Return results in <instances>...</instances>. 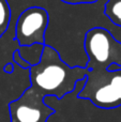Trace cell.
Returning <instances> with one entry per match:
<instances>
[{
	"label": "cell",
	"mask_w": 121,
	"mask_h": 122,
	"mask_svg": "<svg viewBox=\"0 0 121 122\" xmlns=\"http://www.w3.org/2000/svg\"><path fill=\"white\" fill-rule=\"evenodd\" d=\"M30 87L43 97H55L61 100L76 89V84L87 75V67L68 64L56 48L44 45L38 64L29 69Z\"/></svg>",
	"instance_id": "6da1fadb"
},
{
	"label": "cell",
	"mask_w": 121,
	"mask_h": 122,
	"mask_svg": "<svg viewBox=\"0 0 121 122\" xmlns=\"http://www.w3.org/2000/svg\"><path fill=\"white\" fill-rule=\"evenodd\" d=\"M44 45L45 44H33L30 46H19L17 49L19 51L20 57L30 66H32V65H35L40 62Z\"/></svg>",
	"instance_id": "8992f818"
},
{
	"label": "cell",
	"mask_w": 121,
	"mask_h": 122,
	"mask_svg": "<svg viewBox=\"0 0 121 122\" xmlns=\"http://www.w3.org/2000/svg\"><path fill=\"white\" fill-rule=\"evenodd\" d=\"M10 122H47L55 109L44 102V97L28 87L18 99L9 104Z\"/></svg>",
	"instance_id": "5b68a950"
},
{
	"label": "cell",
	"mask_w": 121,
	"mask_h": 122,
	"mask_svg": "<svg viewBox=\"0 0 121 122\" xmlns=\"http://www.w3.org/2000/svg\"><path fill=\"white\" fill-rule=\"evenodd\" d=\"M60 1L70 5H77V4H93L96 3L99 0H60Z\"/></svg>",
	"instance_id": "30bf717a"
},
{
	"label": "cell",
	"mask_w": 121,
	"mask_h": 122,
	"mask_svg": "<svg viewBox=\"0 0 121 122\" xmlns=\"http://www.w3.org/2000/svg\"><path fill=\"white\" fill-rule=\"evenodd\" d=\"M49 14L42 6H30L19 13L14 25V40L19 46L45 44Z\"/></svg>",
	"instance_id": "277c9868"
},
{
	"label": "cell",
	"mask_w": 121,
	"mask_h": 122,
	"mask_svg": "<svg viewBox=\"0 0 121 122\" xmlns=\"http://www.w3.org/2000/svg\"><path fill=\"white\" fill-rule=\"evenodd\" d=\"M12 59H13V63H15L17 66L21 67V69L28 70L30 67V65L28 64V63L20 57L18 49H15V51H14V53H13V56H12Z\"/></svg>",
	"instance_id": "9c48e42d"
},
{
	"label": "cell",
	"mask_w": 121,
	"mask_h": 122,
	"mask_svg": "<svg viewBox=\"0 0 121 122\" xmlns=\"http://www.w3.org/2000/svg\"><path fill=\"white\" fill-rule=\"evenodd\" d=\"M11 19H12V12L11 5L8 0H0V38L4 36L9 30Z\"/></svg>",
	"instance_id": "ba28073f"
},
{
	"label": "cell",
	"mask_w": 121,
	"mask_h": 122,
	"mask_svg": "<svg viewBox=\"0 0 121 122\" xmlns=\"http://www.w3.org/2000/svg\"><path fill=\"white\" fill-rule=\"evenodd\" d=\"M77 97L88 100L103 109H114L121 106V70L109 71L88 70L85 84Z\"/></svg>",
	"instance_id": "7a4b0ae2"
},
{
	"label": "cell",
	"mask_w": 121,
	"mask_h": 122,
	"mask_svg": "<svg viewBox=\"0 0 121 122\" xmlns=\"http://www.w3.org/2000/svg\"><path fill=\"white\" fill-rule=\"evenodd\" d=\"M13 70H14V67H13V65L11 64V63H8V64H5V66L3 67V71L5 72V73H12Z\"/></svg>",
	"instance_id": "8fae6325"
},
{
	"label": "cell",
	"mask_w": 121,
	"mask_h": 122,
	"mask_svg": "<svg viewBox=\"0 0 121 122\" xmlns=\"http://www.w3.org/2000/svg\"><path fill=\"white\" fill-rule=\"evenodd\" d=\"M104 15L114 25L121 27V0H107L104 6Z\"/></svg>",
	"instance_id": "52a82bcc"
},
{
	"label": "cell",
	"mask_w": 121,
	"mask_h": 122,
	"mask_svg": "<svg viewBox=\"0 0 121 122\" xmlns=\"http://www.w3.org/2000/svg\"><path fill=\"white\" fill-rule=\"evenodd\" d=\"M83 47L87 70L107 69L111 63L121 65V42L104 27H92L84 36Z\"/></svg>",
	"instance_id": "3957f363"
}]
</instances>
